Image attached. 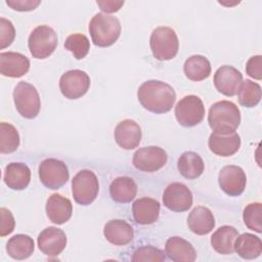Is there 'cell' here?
<instances>
[{"label":"cell","mask_w":262,"mask_h":262,"mask_svg":"<svg viewBox=\"0 0 262 262\" xmlns=\"http://www.w3.org/2000/svg\"><path fill=\"white\" fill-rule=\"evenodd\" d=\"M5 184L14 190L25 189L31 180V170L24 163H10L4 171Z\"/></svg>","instance_id":"24"},{"label":"cell","mask_w":262,"mask_h":262,"mask_svg":"<svg viewBox=\"0 0 262 262\" xmlns=\"http://www.w3.org/2000/svg\"><path fill=\"white\" fill-rule=\"evenodd\" d=\"M90 87L89 76L81 70H71L62 74L59 79V89L69 99H78L85 95Z\"/></svg>","instance_id":"10"},{"label":"cell","mask_w":262,"mask_h":262,"mask_svg":"<svg viewBox=\"0 0 262 262\" xmlns=\"http://www.w3.org/2000/svg\"><path fill=\"white\" fill-rule=\"evenodd\" d=\"M165 252L169 259L175 262H192L196 258L192 245L180 236L169 237L166 242Z\"/></svg>","instance_id":"23"},{"label":"cell","mask_w":262,"mask_h":262,"mask_svg":"<svg viewBox=\"0 0 262 262\" xmlns=\"http://www.w3.org/2000/svg\"><path fill=\"white\" fill-rule=\"evenodd\" d=\"M89 33L94 45L107 47L113 45L120 37V20L106 13H96L89 23Z\"/></svg>","instance_id":"3"},{"label":"cell","mask_w":262,"mask_h":262,"mask_svg":"<svg viewBox=\"0 0 262 262\" xmlns=\"http://www.w3.org/2000/svg\"><path fill=\"white\" fill-rule=\"evenodd\" d=\"M188 228L198 235L210 233L215 227V218L213 213L207 207L199 206L192 209L187 217Z\"/></svg>","instance_id":"22"},{"label":"cell","mask_w":262,"mask_h":262,"mask_svg":"<svg viewBox=\"0 0 262 262\" xmlns=\"http://www.w3.org/2000/svg\"><path fill=\"white\" fill-rule=\"evenodd\" d=\"M243 219L246 226L258 233L262 232V205L251 203L244 209Z\"/></svg>","instance_id":"34"},{"label":"cell","mask_w":262,"mask_h":262,"mask_svg":"<svg viewBox=\"0 0 262 262\" xmlns=\"http://www.w3.org/2000/svg\"><path fill=\"white\" fill-rule=\"evenodd\" d=\"M37 242L43 254L47 256H57L67 246V235L63 230L49 226L39 233Z\"/></svg>","instance_id":"15"},{"label":"cell","mask_w":262,"mask_h":262,"mask_svg":"<svg viewBox=\"0 0 262 262\" xmlns=\"http://www.w3.org/2000/svg\"><path fill=\"white\" fill-rule=\"evenodd\" d=\"M137 193V184L131 177L121 176L115 178L110 185L111 198L117 203H130Z\"/></svg>","instance_id":"25"},{"label":"cell","mask_w":262,"mask_h":262,"mask_svg":"<svg viewBox=\"0 0 262 262\" xmlns=\"http://www.w3.org/2000/svg\"><path fill=\"white\" fill-rule=\"evenodd\" d=\"M103 234L107 242L115 246H126L133 239L132 226L121 219L110 220L103 227Z\"/></svg>","instance_id":"21"},{"label":"cell","mask_w":262,"mask_h":262,"mask_svg":"<svg viewBox=\"0 0 262 262\" xmlns=\"http://www.w3.org/2000/svg\"><path fill=\"white\" fill-rule=\"evenodd\" d=\"M160 203L151 198H141L132 205V214L134 221L141 225L155 223L160 215Z\"/></svg>","instance_id":"19"},{"label":"cell","mask_w":262,"mask_h":262,"mask_svg":"<svg viewBox=\"0 0 262 262\" xmlns=\"http://www.w3.org/2000/svg\"><path fill=\"white\" fill-rule=\"evenodd\" d=\"M13 100L19 115L26 119H34L41 107L39 93L32 84L20 81L13 90Z\"/></svg>","instance_id":"5"},{"label":"cell","mask_w":262,"mask_h":262,"mask_svg":"<svg viewBox=\"0 0 262 262\" xmlns=\"http://www.w3.org/2000/svg\"><path fill=\"white\" fill-rule=\"evenodd\" d=\"M70 173L67 165L57 159H46L39 165V178L49 189H58L67 183Z\"/></svg>","instance_id":"9"},{"label":"cell","mask_w":262,"mask_h":262,"mask_svg":"<svg viewBox=\"0 0 262 262\" xmlns=\"http://www.w3.org/2000/svg\"><path fill=\"white\" fill-rule=\"evenodd\" d=\"M140 104L155 114L168 113L176 100L175 90L169 84L159 80L143 82L137 90Z\"/></svg>","instance_id":"1"},{"label":"cell","mask_w":262,"mask_h":262,"mask_svg":"<svg viewBox=\"0 0 262 262\" xmlns=\"http://www.w3.org/2000/svg\"><path fill=\"white\" fill-rule=\"evenodd\" d=\"M99 191L98 179L90 170L79 171L72 180V192L76 203L82 206L90 205Z\"/></svg>","instance_id":"7"},{"label":"cell","mask_w":262,"mask_h":262,"mask_svg":"<svg viewBox=\"0 0 262 262\" xmlns=\"http://www.w3.org/2000/svg\"><path fill=\"white\" fill-rule=\"evenodd\" d=\"M1 216V227H0V235L5 236L11 233L14 230L15 221L11 212L6 208L0 209Z\"/></svg>","instance_id":"37"},{"label":"cell","mask_w":262,"mask_h":262,"mask_svg":"<svg viewBox=\"0 0 262 262\" xmlns=\"http://www.w3.org/2000/svg\"><path fill=\"white\" fill-rule=\"evenodd\" d=\"M96 4L107 14L118 11L124 5V1H96Z\"/></svg>","instance_id":"40"},{"label":"cell","mask_w":262,"mask_h":262,"mask_svg":"<svg viewBox=\"0 0 262 262\" xmlns=\"http://www.w3.org/2000/svg\"><path fill=\"white\" fill-rule=\"evenodd\" d=\"M185 76L191 81H203L211 74V63L207 57L196 54L188 57L183 66Z\"/></svg>","instance_id":"30"},{"label":"cell","mask_w":262,"mask_h":262,"mask_svg":"<svg viewBox=\"0 0 262 262\" xmlns=\"http://www.w3.org/2000/svg\"><path fill=\"white\" fill-rule=\"evenodd\" d=\"M134 262L140 261H165L164 252L152 246H142L136 249L131 258Z\"/></svg>","instance_id":"35"},{"label":"cell","mask_w":262,"mask_h":262,"mask_svg":"<svg viewBox=\"0 0 262 262\" xmlns=\"http://www.w3.org/2000/svg\"><path fill=\"white\" fill-rule=\"evenodd\" d=\"M46 213L51 222L60 225L70 220L73 213V206L69 199L61 194L53 193L46 202Z\"/></svg>","instance_id":"20"},{"label":"cell","mask_w":262,"mask_h":262,"mask_svg":"<svg viewBox=\"0 0 262 262\" xmlns=\"http://www.w3.org/2000/svg\"><path fill=\"white\" fill-rule=\"evenodd\" d=\"M237 99L243 106H256L261 100V86L248 79L243 81L237 91Z\"/></svg>","instance_id":"31"},{"label":"cell","mask_w":262,"mask_h":262,"mask_svg":"<svg viewBox=\"0 0 262 262\" xmlns=\"http://www.w3.org/2000/svg\"><path fill=\"white\" fill-rule=\"evenodd\" d=\"M40 3L39 0H6V4L17 11L34 10Z\"/></svg>","instance_id":"39"},{"label":"cell","mask_w":262,"mask_h":262,"mask_svg":"<svg viewBox=\"0 0 262 262\" xmlns=\"http://www.w3.org/2000/svg\"><path fill=\"white\" fill-rule=\"evenodd\" d=\"M208 123L213 132L222 134L234 132L241 124V112L231 101H217L209 110Z\"/></svg>","instance_id":"2"},{"label":"cell","mask_w":262,"mask_h":262,"mask_svg":"<svg viewBox=\"0 0 262 262\" xmlns=\"http://www.w3.org/2000/svg\"><path fill=\"white\" fill-rule=\"evenodd\" d=\"M150 50L155 58L170 60L174 58L179 49V41L175 31L169 27L156 28L149 39Z\"/></svg>","instance_id":"4"},{"label":"cell","mask_w":262,"mask_h":262,"mask_svg":"<svg viewBox=\"0 0 262 262\" xmlns=\"http://www.w3.org/2000/svg\"><path fill=\"white\" fill-rule=\"evenodd\" d=\"M163 203L171 211L184 212L192 205V193L183 183L173 182L164 190Z\"/></svg>","instance_id":"13"},{"label":"cell","mask_w":262,"mask_h":262,"mask_svg":"<svg viewBox=\"0 0 262 262\" xmlns=\"http://www.w3.org/2000/svg\"><path fill=\"white\" fill-rule=\"evenodd\" d=\"M35 249L33 238L28 234H15L10 237L6 244L7 254L16 260H25L29 258Z\"/></svg>","instance_id":"29"},{"label":"cell","mask_w":262,"mask_h":262,"mask_svg":"<svg viewBox=\"0 0 262 262\" xmlns=\"http://www.w3.org/2000/svg\"><path fill=\"white\" fill-rule=\"evenodd\" d=\"M177 168L184 178L195 179L203 174L205 165L199 154L194 151H185L179 157Z\"/></svg>","instance_id":"27"},{"label":"cell","mask_w":262,"mask_h":262,"mask_svg":"<svg viewBox=\"0 0 262 262\" xmlns=\"http://www.w3.org/2000/svg\"><path fill=\"white\" fill-rule=\"evenodd\" d=\"M208 145L213 154L220 157H230L239 149L241 137L235 131L226 134L212 132Z\"/></svg>","instance_id":"18"},{"label":"cell","mask_w":262,"mask_h":262,"mask_svg":"<svg viewBox=\"0 0 262 262\" xmlns=\"http://www.w3.org/2000/svg\"><path fill=\"white\" fill-rule=\"evenodd\" d=\"M246 73L256 79L261 80L262 79V56L261 55H254L250 57L246 64Z\"/></svg>","instance_id":"38"},{"label":"cell","mask_w":262,"mask_h":262,"mask_svg":"<svg viewBox=\"0 0 262 262\" xmlns=\"http://www.w3.org/2000/svg\"><path fill=\"white\" fill-rule=\"evenodd\" d=\"M238 235L237 229L230 225L219 227L211 236L213 249L221 255H229L234 252V242Z\"/></svg>","instance_id":"26"},{"label":"cell","mask_w":262,"mask_h":262,"mask_svg":"<svg viewBox=\"0 0 262 262\" xmlns=\"http://www.w3.org/2000/svg\"><path fill=\"white\" fill-rule=\"evenodd\" d=\"M15 37V30L12 23L4 17L0 18V48L9 46Z\"/></svg>","instance_id":"36"},{"label":"cell","mask_w":262,"mask_h":262,"mask_svg":"<svg viewBox=\"0 0 262 262\" xmlns=\"http://www.w3.org/2000/svg\"><path fill=\"white\" fill-rule=\"evenodd\" d=\"M30 70V60L21 53L8 51L0 53V73L5 77L19 78Z\"/></svg>","instance_id":"17"},{"label":"cell","mask_w":262,"mask_h":262,"mask_svg":"<svg viewBox=\"0 0 262 262\" xmlns=\"http://www.w3.org/2000/svg\"><path fill=\"white\" fill-rule=\"evenodd\" d=\"M19 145V134L16 128L6 122L0 123V152L10 154Z\"/></svg>","instance_id":"32"},{"label":"cell","mask_w":262,"mask_h":262,"mask_svg":"<svg viewBox=\"0 0 262 262\" xmlns=\"http://www.w3.org/2000/svg\"><path fill=\"white\" fill-rule=\"evenodd\" d=\"M234 251L244 259H255L262 253V242L257 235L243 233L235 238Z\"/></svg>","instance_id":"28"},{"label":"cell","mask_w":262,"mask_h":262,"mask_svg":"<svg viewBox=\"0 0 262 262\" xmlns=\"http://www.w3.org/2000/svg\"><path fill=\"white\" fill-rule=\"evenodd\" d=\"M167 152L159 146H144L133 155V166L142 172H156L167 163Z\"/></svg>","instance_id":"11"},{"label":"cell","mask_w":262,"mask_h":262,"mask_svg":"<svg viewBox=\"0 0 262 262\" xmlns=\"http://www.w3.org/2000/svg\"><path fill=\"white\" fill-rule=\"evenodd\" d=\"M175 118L183 127H193L200 124L205 117L203 100L196 95H186L175 106Z\"/></svg>","instance_id":"8"},{"label":"cell","mask_w":262,"mask_h":262,"mask_svg":"<svg viewBox=\"0 0 262 262\" xmlns=\"http://www.w3.org/2000/svg\"><path fill=\"white\" fill-rule=\"evenodd\" d=\"M220 188L229 196L241 195L247 184V176L244 170L234 165L223 167L218 175Z\"/></svg>","instance_id":"12"},{"label":"cell","mask_w":262,"mask_h":262,"mask_svg":"<svg viewBox=\"0 0 262 262\" xmlns=\"http://www.w3.org/2000/svg\"><path fill=\"white\" fill-rule=\"evenodd\" d=\"M243 82L241 72L231 66H222L214 74L216 89L225 96H234Z\"/></svg>","instance_id":"14"},{"label":"cell","mask_w":262,"mask_h":262,"mask_svg":"<svg viewBox=\"0 0 262 262\" xmlns=\"http://www.w3.org/2000/svg\"><path fill=\"white\" fill-rule=\"evenodd\" d=\"M28 46L33 57L38 59L47 58L57 46L56 33L49 26H38L30 34Z\"/></svg>","instance_id":"6"},{"label":"cell","mask_w":262,"mask_h":262,"mask_svg":"<svg viewBox=\"0 0 262 262\" xmlns=\"http://www.w3.org/2000/svg\"><path fill=\"white\" fill-rule=\"evenodd\" d=\"M114 136L120 147L133 149L137 147L141 141V129L135 121L126 119L116 126Z\"/></svg>","instance_id":"16"},{"label":"cell","mask_w":262,"mask_h":262,"mask_svg":"<svg viewBox=\"0 0 262 262\" xmlns=\"http://www.w3.org/2000/svg\"><path fill=\"white\" fill-rule=\"evenodd\" d=\"M64 48L74 54L77 59L84 58L90 49V41L84 34H72L64 42Z\"/></svg>","instance_id":"33"}]
</instances>
